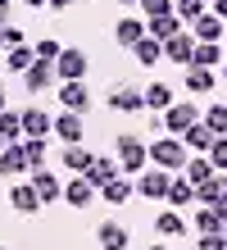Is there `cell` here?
I'll list each match as a JSON object with an SVG mask.
<instances>
[{
	"label": "cell",
	"mask_w": 227,
	"mask_h": 250,
	"mask_svg": "<svg viewBox=\"0 0 227 250\" xmlns=\"http://www.w3.org/2000/svg\"><path fill=\"white\" fill-rule=\"evenodd\" d=\"M114 159H118V168H123V173H132V178H136V173L145 168L150 150H145V141L136 137V132H123V137L114 141Z\"/></svg>",
	"instance_id": "1"
},
{
	"label": "cell",
	"mask_w": 227,
	"mask_h": 250,
	"mask_svg": "<svg viewBox=\"0 0 227 250\" xmlns=\"http://www.w3.org/2000/svg\"><path fill=\"white\" fill-rule=\"evenodd\" d=\"M145 150H150V159H155L159 168H168V173H182V164L191 159V150L182 146V137H155Z\"/></svg>",
	"instance_id": "2"
},
{
	"label": "cell",
	"mask_w": 227,
	"mask_h": 250,
	"mask_svg": "<svg viewBox=\"0 0 227 250\" xmlns=\"http://www.w3.org/2000/svg\"><path fill=\"white\" fill-rule=\"evenodd\" d=\"M136 196H145V200H164V196H168V187H173V173L168 168H141V173H136Z\"/></svg>",
	"instance_id": "3"
},
{
	"label": "cell",
	"mask_w": 227,
	"mask_h": 250,
	"mask_svg": "<svg viewBox=\"0 0 227 250\" xmlns=\"http://www.w3.org/2000/svg\"><path fill=\"white\" fill-rule=\"evenodd\" d=\"M86 68H91L86 50L64 46V50H59V60H55V78H59V82H82V78H86Z\"/></svg>",
	"instance_id": "4"
},
{
	"label": "cell",
	"mask_w": 227,
	"mask_h": 250,
	"mask_svg": "<svg viewBox=\"0 0 227 250\" xmlns=\"http://www.w3.org/2000/svg\"><path fill=\"white\" fill-rule=\"evenodd\" d=\"M195 46H200V41L191 37V27H182L177 37H168V41H164V60L186 64V68H191V60H195Z\"/></svg>",
	"instance_id": "5"
},
{
	"label": "cell",
	"mask_w": 227,
	"mask_h": 250,
	"mask_svg": "<svg viewBox=\"0 0 227 250\" xmlns=\"http://www.w3.org/2000/svg\"><path fill=\"white\" fill-rule=\"evenodd\" d=\"M104 105H109V109H118V114H145V96L136 91V86H109Z\"/></svg>",
	"instance_id": "6"
},
{
	"label": "cell",
	"mask_w": 227,
	"mask_h": 250,
	"mask_svg": "<svg viewBox=\"0 0 227 250\" xmlns=\"http://www.w3.org/2000/svg\"><path fill=\"white\" fill-rule=\"evenodd\" d=\"M191 123H200V105H186V100L177 105V100H173V105L164 109V127H168L173 137H182V132H186Z\"/></svg>",
	"instance_id": "7"
},
{
	"label": "cell",
	"mask_w": 227,
	"mask_h": 250,
	"mask_svg": "<svg viewBox=\"0 0 227 250\" xmlns=\"http://www.w3.org/2000/svg\"><path fill=\"white\" fill-rule=\"evenodd\" d=\"M23 86H27L32 96L50 91V86H55V64H50V60H32V68L23 73Z\"/></svg>",
	"instance_id": "8"
},
{
	"label": "cell",
	"mask_w": 227,
	"mask_h": 250,
	"mask_svg": "<svg viewBox=\"0 0 227 250\" xmlns=\"http://www.w3.org/2000/svg\"><path fill=\"white\" fill-rule=\"evenodd\" d=\"M118 173H123V168H118V159H114V155H96V159H91V168L82 173V178H86L91 187H96V191H100L104 182H114V178H118Z\"/></svg>",
	"instance_id": "9"
},
{
	"label": "cell",
	"mask_w": 227,
	"mask_h": 250,
	"mask_svg": "<svg viewBox=\"0 0 227 250\" xmlns=\"http://www.w3.org/2000/svg\"><path fill=\"white\" fill-rule=\"evenodd\" d=\"M59 105L73 109V114H82V109L91 105V86H86V78H82V82H59Z\"/></svg>",
	"instance_id": "10"
},
{
	"label": "cell",
	"mask_w": 227,
	"mask_h": 250,
	"mask_svg": "<svg viewBox=\"0 0 227 250\" xmlns=\"http://www.w3.org/2000/svg\"><path fill=\"white\" fill-rule=\"evenodd\" d=\"M55 137L64 141V146H73V141H82V132H86V123H82V114H73V109H64V114H55Z\"/></svg>",
	"instance_id": "11"
},
{
	"label": "cell",
	"mask_w": 227,
	"mask_h": 250,
	"mask_svg": "<svg viewBox=\"0 0 227 250\" xmlns=\"http://www.w3.org/2000/svg\"><path fill=\"white\" fill-rule=\"evenodd\" d=\"M182 86H186V91L191 96H209V91H214V86H218V73L214 68H186V73H182Z\"/></svg>",
	"instance_id": "12"
},
{
	"label": "cell",
	"mask_w": 227,
	"mask_h": 250,
	"mask_svg": "<svg viewBox=\"0 0 227 250\" xmlns=\"http://www.w3.org/2000/svg\"><path fill=\"white\" fill-rule=\"evenodd\" d=\"M9 205H14L19 214H41V196H37V187H32V182H14Z\"/></svg>",
	"instance_id": "13"
},
{
	"label": "cell",
	"mask_w": 227,
	"mask_h": 250,
	"mask_svg": "<svg viewBox=\"0 0 227 250\" xmlns=\"http://www.w3.org/2000/svg\"><path fill=\"white\" fill-rule=\"evenodd\" d=\"M19 123H23V137H50L55 119L45 109H19Z\"/></svg>",
	"instance_id": "14"
},
{
	"label": "cell",
	"mask_w": 227,
	"mask_h": 250,
	"mask_svg": "<svg viewBox=\"0 0 227 250\" xmlns=\"http://www.w3.org/2000/svg\"><path fill=\"white\" fill-rule=\"evenodd\" d=\"M191 37H195V41H223V37H227V32H223V19H218L214 9H205L200 19L191 23Z\"/></svg>",
	"instance_id": "15"
},
{
	"label": "cell",
	"mask_w": 227,
	"mask_h": 250,
	"mask_svg": "<svg viewBox=\"0 0 227 250\" xmlns=\"http://www.w3.org/2000/svg\"><path fill=\"white\" fill-rule=\"evenodd\" d=\"M0 173H5V178H23V173H27L23 141H14V146H5V150H0Z\"/></svg>",
	"instance_id": "16"
},
{
	"label": "cell",
	"mask_w": 227,
	"mask_h": 250,
	"mask_svg": "<svg viewBox=\"0 0 227 250\" xmlns=\"http://www.w3.org/2000/svg\"><path fill=\"white\" fill-rule=\"evenodd\" d=\"M182 23L177 14H159V19H145V37H155V41H168V37H177L182 32Z\"/></svg>",
	"instance_id": "17"
},
{
	"label": "cell",
	"mask_w": 227,
	"mask_h": 250,
	"mask_svg": "<svg viewBox=\"0 0 227 250\" xmlns=\"http://www.w3.org/2000/svg\"><path fill=\"white\" fill-rule=\"evenodd\" d=\"M32 187H37L41 205H45V200H64V182H59L55 173H45V168H32Z\"/></svg>",
	"instance_id": "18"
},
{
	"label": "cell",
	"mask_w": 227,
	"mask_h": 250,
	"mask_svg": "<svg viewBox=\"0 0 227 250\" xmlns=\"http://www.w3.org/2000/svg\"><path fill=\"white\" fill-rule=\"evenodd\" d=\"M182 146H186V150H200V155H205L209 146H214V127H209L205 119H200V123H191L186 132H182Z\"/></svg>",
	"instance_id": "19"
},
{
	"label": "cell",
	"mask_w": 227,
	"mask_h": 250,
	"mask_svg": "<svg viewBox=\"0 0 227 250\" xmlns=\"http://www.w3.org/2000/svg\"><path fill=\"white\" fill-rule=\"evenodd\" d=\"M223 60H227V50H223V41H200L195 46V68H223Z\"/></svg>",
	"instance_id": "20"
},
{
	"label": "cell",
	"mask_w": 227,
	"mask_h": 250,
	"mask_svg": "<svg viewBox=\"0 0 227 250\" xmlns=\"http://www.w3.org/2000/svg\"><path fill=\"white\" fill-rule=\"evenodd\" d=\"M141 37H145V23H141V19H118V23H114V41H118L123 50H132Z\"/></svg>",
	"instance_id": "21"
},
{
	"label": "cell",
	"mask_w": 227,
	"mask_h": 250,
	"mask_svg": "<svg viewBox=\"0 0 227 250\" xmlns=\"http://www.w3.org/2000/svg\"><path fill=\"white\" fill-rule=\"evenodd\" d=\"M91 159H96V155H91V150H86L82 141H73V146H64V168L73 173V178H82V173L91 168Z\"/></svg>",
	"instance_id": "22"
},
{
	"label": "cell",
	"mask_w": 227,
	"mask_h": 250,
	"mask_svg": "<svg viewBox=\"0 0 227 250\" xmlns=\"http://www.w3.org/2000/svg\"><path fill=\"white\" fill-rule=\"evenodd\" d=\"M96 196H100V191H96V187H91L86 178H73V182L64 187V200L73 205V209H86V205H91V200H96Z\"/></svg>",
	"instance_id": "23"
},
{
	"label": "cell",
	"mask_w": 227,
	"mask_h": 250,
	"mask_svg": "<svg viewBox=\"0 0 227 250\" xmlns=\"http://www.w3.org/2000/svg\"><path fill=\"white\" fill-rule=\"evenodd\" d=\"M96 241H100V250H127V228L123 223H100Z\"/></svg>",
	"instance_id": "24"
},
{
	"label": "cell",
	"mask_w": 227,
	"mask_h": 250,
	"mask_svg": "<svg viewBox=\"0 0 227 250\" xmlns=\"http://www.w3.org/2000/svg\"><path fill=\"white\" fill-rule=\"evenodd\" d=\"M155 232H159L164 241H168V237H186V218H182L177 209H164V214L155 218Z\"/></svg>",
	"instance_id": "25"
},
{
	"label": "cell",
	"mask_w": 227,
	"mask_h": 250,
	"mask_svg": "<svg viewBox=\"0 0 227 250\" xmlns=\"http://www.w3.org/2000/svg\"><path fill=\"white\" fill-rule=\"evenodd\" d=\"M132 196H136V187L123 182V178H114V182H104V187H100V200H104V205H127Z\"/></svg>",
	"instance_id": "26"
},
{
	"label": "cell",
	"mask_w": 227,
	"mask_h": 250,
	"mask_svg": "<svg viewBox=\"0 0 227 250\" xmlns=\"http://www.w3.org/2000/svg\"><path fill=\"white\" fill-rule=\"evenodd\" d=\"M214 173H218V168L209 164V155H195V159H186V164H182V178H186L191 187L205 182V178H214Z\"/></svg>",
	"instance_id": "27"
},
{
	"label": "cell",
	"mask_w": 227,
	"mask_h": 250,
	"mask_svg": "<svg viewBox=\"0 0 227 250\" xmlns=\"http://www.w3.org/2000/svg\"><path fill=\"white\" fill-rule=\"evenodd\" d=\"M32 60H37V50L27 46V41H23V46H14V50H5V68H9V73H27V68H32Z\"/></svg>",
	"instance_id": "28"
},
{
	"label": "cell",
	"mask_w": 227,
	"mask_h": 250,
	"mask_svg": "<svg viewBox=\"0 0 227 250\" xmlns=\"http://www.w3.org/2000/svg\"><path fill=\"white\" fill-rule=\"evenodd\" d=\"M223 191H227V178H223V173H214V178L195 182V200H200V205H214V200L223 196Z\"/></svg>",
	"instance_id": "29"
},
{
	"label": "cell",
	"mask_w": 227,
	"mask_h": 250,
	"mask_svg": "<svg viewBox=\"0 0 227 250\" xmlns=\"http://www.w3.org/2000/svg\"><path fill=\"white\" fill-rule=\"evenodd\" d=\"M141 96H145V109H168L173 105V86L168 82H150Z\"/></svg>",
	"instance_id": "30"
},
{
	"label": "cell",
	"mask_w": 227,
	"mask_h": 250,
	"mask_svg": "<svg viewBox=\"0 0 227 250\" xmlns=\"http://www.w3.org/2000/svg\"><path fill=\"white\" fill-rule=\"evenodd\" d=\"M0 141H5V146L23 141V123H19V109H0Z\"/></svg>",
	"instance_id": "31"
},
{
	"label": "cell",
	"mask_w": 227,
	"mask_h": 250,
	"mask_svg": "<svg viewBox=\"0 0 227 250\" xmlns=\"http://www.w3.org/2000/svg\"><path fill=\"white\" fill-rule=\"evenodd\" d=\"M132 55H136V60H141V64L150 68V64H159V60H164V41H155V37H141V41L132 46Z\"/></svg>",
	"instance_id": "32"
},
{
	"label": "cell",
	"mask_w": 227,
	"mask_h": 250,
	"mask_svg": "<svg viewBox=\"0 0 227 250\" xmlns=\"http://www.w3.org/2000/svg\"><path fill=\"white\" fill-rule=\"evenodd\" d=\"M164 200H168L173 209H186V205L195 200V187H191L186 178H173V187H168V196H164Z\"/></svg>",
	"instance_id": "33"
},
{
	"label": "cell",
	"mask_w": 227,
	"mask_h": 250,
	"mask_svg": "<svg viewBox=\"0 0 227 250\" xmlns=\"http://www.w3.org/2000/svg\"><path fill=\"white\" fill-rule=\"evenodd\" d=\"M23 155H27V173L45 168V137H23Z\"/></svg>",
	"instance_id": "34"
},
{
	"label": "cell",
	"mask_w": 227,
	"mask_h": 250,
	"mask_svg": "<svg viewBox=\"0 0 227 250\" xmlns=\"http://www.w3.org/2000/svg\"><path fill=\"white\" fill-rule=\"evenodd\" d=\"M205 9H209V0H177V5H173V14H177V19L186 23V27H191L195 19H200Z\"/></svg>",
	"instance_id": "35"
},
{
	"label": "cell",
	"mask_w": 227,
	"mask_h": 250,
	"mask_svg": "<svg viewBox=\"0 0 227 250\" xmlns=\"http://www.w3.org/2000/svg\"><path fill=\"white\" fill-rule=\"evenodd\" d=\"M200 119L214 127V137H223V132H227V105H209V109H200Z\"/></svg>",
	"instance_id": "36"
},
{
	"label": "cell",
	"mask_w": 227,
	"mask_h": 250,
	"mask_svg": "<svg viewBox=\"0 0 227 250\" xmlns=\"http://www.w3.org/2000/svg\"><path fill=\"white\" fill-rule=\"evenodd\" d=\"M195 232H227V228H223V218L214 214V205H205V209L195 214Z\"/></svg>",
	"instance_id": "37"
},
{
	"label": "cell",
	"mask_w": 227,
	"mask_h": 250,
	"mask_svg": "<svg viewBox=\"0 0 227 250\" xmlns=\"http://www.w3.org/2000/svg\"><path fill=\"white\" fill-rule=\"evenodd\" d=\"M205 155H209V164H214L218 173L227 168V132H223V137H214V146H209V150H205Z\"/></svg>",
	"instance_id": "38"
},
{
	"label": "cell",
	"mask_w": 227,
	"mask_h": 250,
	"mask_svg": "<svg viewBox=\"0 0 227 250\" xmlns=\"http://www.w3.org/2000/svg\"><path fill=\"white\" fill-rule=\"evenodd\" d=\"M32 50H37V60H50V64H55V60H59V50H64V46H59L55 37H37V46H32Z\"/></svg>",
	"instance_id": "39"
},
{
	"label": "cell",
	"mask_w": 227,
	"mask_h": 250,
	"mask_svg": "<svg viewBox=\"0 0 227 250\" xmlns=\"http://www.w3.org/2000/svg\"><path fill=\"white\" fill-rule=\"evenodd\" d=\"M0 41H5V50H14V46H23V41H27V32H23V27H14V23H5V27H0Z\"/></svg>",
	"instance_id": "40"
},
{
	"label": "cell",
	"mask_w": 227,
	"mask_h": 250,
	"mask_svg": "<svg viewBox=\"0 0 227 250\" xmlns=\"http://www.w3.org/2000/svg\"><path fill=\"white\" fill-rule=\"evenodd\" d=\"M200 250H227V232H200Z\"/></svg>",
	"instance_id": "41"
},
{
	"label": "cell",
	"mask_w": 227,
	"mask_h": 250,
	"mask_svg": "<svg viewBox=\"0 0 227 250\" xmlns=\"http://www.w3.org/2000/svg\"><path fill=\"white\" fill-rule=\"evenodd\" d=\"M145 5V19H159V14H173V0H141Z\"/></svg>",
	"instance_id": "42"
},
{
	"label": "cell",
	"mask_w": 227,
	"mask_h": 250,
	"mask_svg": "<svg viewBox=\"0 0 227 250\" xmlns=\"http://www.w3.org/2000/svg\"><path fill=\"white\" fill-rule=\"evenodd\" d=\"M214 214H218V218H223V228H227V191H223V196H218V200H214Z\"/></svg>",
	"instance_id": "43"
},
{
	"label": "cell",
	"mask_w": 227,
	"mask_h": 250,
	"mask_svg": "<svg viewBox=\"0 0 227 250\" xmlns=\"http://www.w3.org/2000/svg\"><path fill=\"white\" fill-rule=\"evenodd\" d=\"M209 9H214V14H218V19L227 23V0H209Z\"/></svg>",
	"instance_id": "44"
},
{
	"label": "cell",
	"mask_w": 227,
	"mask_h": 250,
	"mask_svg": "<svg viewBox=\"0 0 227 250\" xmlns=\"http://www.w3.org/2000/svg\"><path fill=\"white\" fill-rule=\"evenodd\" d=\"M9 23V0H0V27Z\"/></svg>",
	"instance_id": "45"
},
{
	"label": "cell",
	"mask_w": 227,
	"mask_h": 250,
	"mask_svg": "<svg viewBox=\"0 0 227 250\" xmlns=\"http://www.w3.org/2000/svg\"><path fill=\"white\" fill-rule=\"evenodd\" d=\"M45 5H50V9H68L73 0H45Z\"/></svg>",
	"instance_id": "46"
},
{
	"label": "cell",
	"mask_w": 227,
	"mask_h": 250,
	"mask_svg": "<svg viewBox=\"0 0 227 250\" xmlns=\"http://www.w3.org/2000/svg\"><path fill=\"white\" fill-rule=\"evenodd\" d=\"M23 5H27V9H45V0H23Z\"/></svg>",
	"instance_id": "47"
},
{
	"label": "cell",
	"mask_w": 227,
	"mask_h": 250,
	"mask_svg": "<svg viewBox=\"0 0 227 250\" xmlns=\"http://www.w3.org/2000/svg\"><path fill=\"white\" fill-rule=\"evenodd\" d=\"M0 109H9V100H5V86H0Z\"/></svg>",
	"instance_id": "48"
},
{
	"label": "cell",
	"mask_w": 227,
	"mask_h": 250,
	"mask_svg": "<svg viewBox=\"0 0 227 250\" xmlns=\"http://www.w3.org/2000/svg\"><path fill=\"white\" fill-rule=\"evenodd\" d=\"M118 5H127V9H132V5H141V0H118Z\"/></svg>",
	"instance_id": "49"
},
{
	"label": "cell",
	"mask_w": 227,
	"mask_h": 250,
	"mask_svg": "<svg viewBox=\"0 0 227 250\" xmlns=\"http://www.w3.org/2000/svg\"><path fill=\"white\" fill-rule=\"evenodd\" d=\"M145 250H168V246H164V241H159V246H145Z\"/></svg>",
	"instance_id": "50"
},
{
	"label": "cell",
	"mask_w": 227,
	"mask_h": 250,
	"mask_svg": "<svg viewBox=\"0 0 227 250\" xmlns=\"http://www.w3.org/2000/svg\"><path fill=\"white\" fill-rule=\"evenodd\" d=\"M218 73H223V78H227V60H223V68H218Z\"/></svg>",
	"instance_id": "51"
},
{
	"label": "cell",
	"mask_w": 227,
	"mask_h": 250,
	"mask_svg": "<svg viewBox=\"0 0 227 250\" xmlns=\"http://www.w3.org/2000/svg\"><path fill=\"white\" fill-rule=\"evenodd\" d=\"M0 55H5V41H0Z\"/></svg>",
	"instance_id": "52"
},
{
	"label": "cell",
	"mask_w": 227,
	"mask_h": 250,
	"mask_svg": "<svg viewBox=\"0 0 227 250\" xmlns=\"http://www.w3.org/2000/svg\"><path fill=\"white\" fill-rule=\"evenodd\" d=\"M0 150H5V141H0Z\"/></svg>",
	"instance_id": "53"
},
{
	"label": "cell",
	"mask_w": 227,
	"mask_h": 250,
	"mask_svg": "<svg viewBox=\"0 0 227 250\" xmlns=\"http://www.w3.org/2000/svg\"><path fill=\"white\" fill-rule=\"evenodd\" d=\"M223 178H227V168H223Z\"/></svg>",
	"instance_id": "54"
},
{
	"label": "cell",
	"mask_w": 227,
	"mask_h": 250,
	"mask_svg": "<svg viewBox=\"0 0 227 250\" xmlns=\"http://www.w3.org/2000/svg\"><path fill=\"white\" fill-rule=\"evenodd\" d=\"M0 250H5V246H0Z\"/></svg>",
	"instance_id": "55"
},
{
	"label": "cell",
	"mask_w": 227,
	"mask_h": 250,
	"mask_svg": "<svg viewBox=\"0 0 227 250\" xmlns=\"http://www.w3.org/2000/svg\"><path fill=\"white\" fill-rule=\"evenodd\" d=\"M0 68H5V64H0Z\"/></svg>",
	"instance_id": "56"
}]
</instances>
